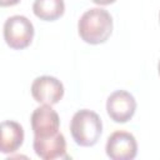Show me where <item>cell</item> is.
Segmentation results:
<instances>
[{"label": "cell", "mask_w": 160, "mask_h": 160, "mask_svg": "<svg viewBox=\"0 0 160 160\" xmlns=\"http://www.w3.org/2000/svg\"><path fill=\"white\" fill-rule=\"evenodd\" d=\"M35 154L42 160H55V159H69L66 154V141L62 132H56L46 138L34 136L32 141Z\"/></svg>", "instance_id": "obj_8"}, {"label": "cell", "mask_w": 160, "mask_h": 160, "mask_svg": "<svg viewBox=\"0 0 160 160\" xmlns=\"http://www.w3.org/2000/svg\"><path fill=\"white\" fill-rule=\"evenodd\" d=\"M34 25L24 15H12L4 22V39L14 50L28 48L34 39Z\"/></svg>", "instance_id": "obj_3"}, {"label": "cell", "mask_w": 160, "mask_h": 160, "mask_svg": "<svg viewBox=\"0 0 160 160\" xmlns=\"http://www.w3.org/2000/svg\"><path fill=\"white\" fill-rule=\"evenodd\" d=\"M30 91L36 102L52 106L62 99L65 90L59 79L50 75H42L32 81Z\"/></svg>", "instance_id": "obj_6"}, {"label": "cell", "mask_w": 160, "mask_h": 160, "mask_svg": "<svg viewBox=\"0 0 160 160\" xmlns=\"http://www.w3.org/2000/svg\"><path fill=\"white\" fill-rule=\"evenodd\" d=\"M70 132L79 146H94L102 132V121L100 116L89 109L78 110L70 121Z\"/></svg>", "instance_id": "obj_2"}, {"label": "cell", "mask_w": 160, "mask_h": 160, "mask_svg": "<svg viewBox=\"0 0 160 160\" xmlns=\"http://www.w3.org/2000/svg\"><path fill=\"white\" fill-rule=\"evenodd\" d=\"M105 151L112 160H132L138 154V142L131 132L118 130L108 138Z\"/></svg>", "instance_id": "obj_5"}, {"label": "cell", "mask_w": 160, "mask_h": 160, "mask_svg": "<svg viewBox=\"0 0 160 160\" xmlns=\"http://www.w3.org/2000/svg\"><path fill=\"white\" fill-rule=\"evenodd\" d=\"M91 1L96 5H110V4L115 2L116 0H91Z\"/></svg>", "instance_id": "obj_12"}, {"label": "cell", "mask_w": 160, "mask_h": 160, "mask_svg": "<svg viewBox=\"0 0 160 160\" xmlns=\"http://www.w3.org/2000/svg\"><path fill=\"white\" fill-rule=\"evenodd\" d=\"M31 129L34 136L46 138L59 132L60 129V119L58 112L51 108V105L41 104L38 106L30 118Z\"/></svg>", "instance_id": "obj_7"}, {"label": "cell", "mask_w": 160, "mask_h": 160, "mask_svg": "<svg viewBox=\"0 0 160 160\" xmlns=\"http://www.w3.org/2000/svg\"><path fill=\"white\" fill-rule=\"evenodd\" d=\"M78 32L86 44H104L112 32V18L110 12L101 8L86 10L78 21Z\"/></svg>", "instance_id": "obj_1"}, {"label": "cell", "mask_w": 160, "mask_h": 160, "mask_svg": "<svg viewBox=\"0 0 160 160\" xmlns=\"http://www.w3.org/2000/svg\"><path fill=\"white\" fill-rule=\"evenodd\" d=\"M24 142L22 126L12 120H5L1 122V142L0 151L2 154H12L20 149Z\"/></svg>", "instance_id": "obj_9"}, {"label": "cell", "mask_w": 160, "mask_h": 160, "mask_svg": "<svg viewBox=\"0 0 160 160\" xmlns=\"http://www.w3.org/2000/svg\"><path fill=\"white\" fill-rule=\"evenodd\" d=\"M136 111V100L126 90L111 92L106 100V112L114 122L124 124L132 119Z\"/></svg>", "instance_id": "obj_4"}, {"label": "cell", "mask_w": 160, "mask_h": 160, "mask_svg": "<svg viewBox=\"0 0 160 160\" xmlns=\"http://www.w3.org/2000/svg\"><path fill=\"white\" fill-rule=\"evenodd\" d=\"M159 22H160V12H159Z\"/></svg>", "instance_id": "obj_14"}, {"label": "cell", "mask_w": 160, "mask_h": 160, "mask_svg": "<svg viewBox=\"0 0 160 160\" xmlns=\"http://www.w3.org/2000/svg\"><path fill=\"white\" fill-rule=\"evenodd\" d=\"M32 12L36 18L44 21H55L65 12L64 0H35Z\"/></svg>", "instance_id": "obj_10"}, {"label": "cell", "mask_w": 160, "mask_h": 160, "mask_svg": "<svg viewBox=\"0 0 160 160\" xmlns=\"http://www.w3.org/2000/svg\"><path fill=\"white\" fill-rule=\"evenodd\" d=\"M19 2H20V0H0L1 6H14Z\"/></svg>", "instance_id": "obj_11"}, {"label": "cell", "mask_w": 160, "mask_h": 160, "mask_svg": "<svg viewBox=\"0 0 160 160\" xmlns=\"http://www.w3.org/2000/svg\"><path fill=\"white\" fill-rule=\"evenodd\" d=\"M158 71H159V75H160V61H159V64H158Z\"/></svg>", "instance_id": "obj_13"}]
</instances>
